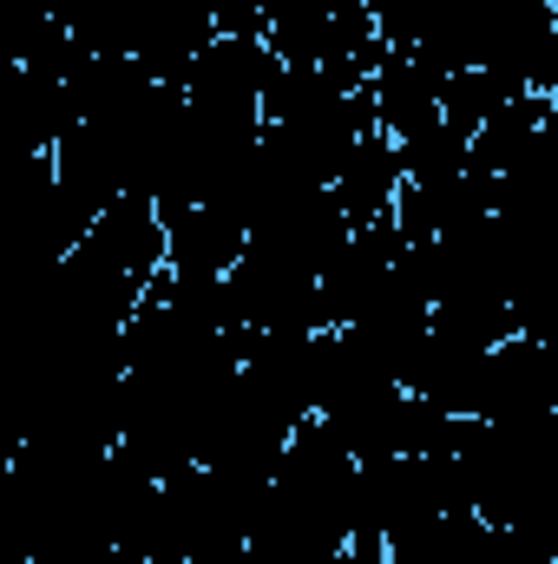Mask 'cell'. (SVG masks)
I'll list each match as a JSON object with an SVG mask.
<instances>
[{
  "mask_svg": "<svg viewBox=\"0 0 558 564\" xmlns=\"http://www.w3.org/2000/svg\"><path fill=\"white\" fill-rule=\"evenodd\" d=\"M86 237H93L112 263H126L144 289L164 276V224H158L151 197H139V191H119L112 204H99V217H93Z\"/></svg>",
  "mask_w": 558,
  "mask_h": 564,
  "instance_id": "8",
  "label": "cell"
},
{
  "mask_svg": "<svg viewBox=\"0 0 558 564\" xmlns=\"http://www.w3.org/2000/svg\"><path fill=\"white\" fill-rule=\"evenodd\" d=\"M395 191H401V158H395V139H382V132H368V139L355 144L348 164H342L335 184H329V197H335V210L348 217V230L388 217Z\"/></svg>",
  "mask_w": 558,
  "mask_h": 564,
  "instance_id": "10",
  "label": "cell"
},
{
  "mask_svg": "<svg viewBox=\"0 0 558 564\" xmlns=\"http://www.w3.org/2000/svg\"><path fill=\"white\" fill-rule=\"evenodd\" d=\"M388 217H395L401 243H433V237H447V230H466V224L493 217V184H486L473 164L440 171V177H401Z\"/></svg>",
  "mask_w": 558,
  "mask_h": 564,
  "instance_id": "5",
  "label": "cell"
},
{
  "mask_svg": "<svg viewBox=\"0 0 558 564\" xmlns=\"http://www.w3.org/2000/svg\"><path fill=\"white\" fill-rule=\"evenodd\" d=\"M93 204H79L60 177L53 158H26L13 171H0V276H33L53 270L66 250H79V237L93 230Z\"/></svg>",
  "mask_w": 558,
  "mask_h": 564,
  "instance_id": "2",
  "label": "cell"
},
{
  "mask_svg": "<svg viewBox=\"0 0 558 564\" xmlns=\"http://www.w3.org/2000/svg\"><path fill=\"white\" fill-rule=\"evenodd\" d=\"M368 106H375V132L382 139H415L420 126L440 119V73L420 59L415 46H382L375 73H368Z\"/></svg>",
  "mask_w": 558,
  "mask_h": 564,
  "instance_id": "7",
  "label": "cell"
},
{
  "mask_svg": "<svg viewBox=\"0 0 558 564\" xmlns=\"http://www.w3.org/2000/svg\"><path fill=\"white\" fill-rule=\"evenodd\" d=\"M552 119H558V99H546V93H519L506 112H493V119L466 139V164H473L486 184H500L533 144L552 132Z\"/></svg>",
  "mask_w": 558,
  "mask_h": 564,
  "instance_id": "9",
  "label": "cell"
},
{
  "mask_svg": "<svg viewBox=\"0 0 558 564\" xmlns=\"http://www.w3.org/2000/svg\"><path fill=\"white\" fill-rule=\"evenodd\" d=\"M408 243H401V230H395V217H375V224H362V230H348V243H342V257L315 276V295H322V322L329 328H348L362 308H368V295L382 289V276L395 270V257H401Z\"/></svg>",
  "mask_w": 558,
  "mask_h": 564,
  "instance_id": "6",
  "label": "cell"
},
{
  "mask_svg": "<svg viewBox=\"0 0 558 564\" xmlns=\"http://www.w3.org/2000/svg\"><path fill=\"white\" fill-rule=\"evenodd\" d=\"M217 40L211 13L197 0H139L132 33H126V59L139 66L151 86H184L191 59Z\"/></svg>",
  "mask_w": 558,
  "mask_h": 564,
  "instance_id": "4",
  "label": "cell"
},
{
  "mask_svg": "<svg viewBox=\"0 0 558 564\" xmlns=\"http://www.w3.org/2000/svg\"><path fill=\"white\" fill-rule=\"evenodd\" d=\"M460 421H493V426H519V421H558V361L552 341L539 335H506L480 355L473 388H466V414Z\"/></svg>",
  "mask_w": 558,
  "mask_h": 564,
  "instance_id": "3",
  "label": "cell"
},
{
  "mask_svg": "<svg viewBox=\"0 0 558 564\" xmlns=\"http://www.w3.org/2000/svg\"><path fill=\"white\" fill-rule=\"evenodd\" d=\"M348 506H355V459L315 421H296L282 440L277 473L264 486L244 564H335L348 552Z\"/></svg>",
  "mask_w": 558,
  "mask_h": 564,
  "instance_id": "1",
  "label": "cell"
},
{
  "mask_svg": "<svg viewBox=\"0 0 558 564\" xmlns=\"http://www.w3.org/2000/svg\"><path fill=\"white\" fill-rule=\"evenodd\" d=\"M519 93H526V86H519L513 73H500V66H460V73L440 79V119H447L460 139H473V132H480L493 112H506Z\"/></svg>",
  "mask_w": 558,
  "mask_h": 564,
  "instance_id": "11",
  "label": "cell"
},
{
  "mask_svg": "<svg viewBox=\"0 0 558 564\" xmlns=\"http://www.w3.org/2000/svg\"><path fill=\"white\" fill-rule=\"evenodd\" d=\"M217 33L230 40H264V0H197Z\"/></svg>",
  "mask_w": 558,
  "mask_h": 564,
  "instance_id": "12",
  "label": "cell"
}]
</instances>
